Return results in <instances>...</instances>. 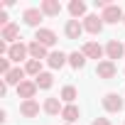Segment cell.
<instances>
[{
  "label": "cell",
  "instance_id": "obj_1",
  "mask_svg": "<svg viewBox=\"0 0 125 125\" xmlns=\"http://www.w3.org/2000/svg\"><path fill=\"white\" fill-rule=\"evenodd\" d=\"M103 108H105L108 113H118V110H123V98H120L118 93H108V96L103 98Z\"/></svg>",
  "mask_w": 125,
  "mask_h": 125
},
{
  "label": "cell",
  "instance_id": "obj_2",
  "mask_svg": "<svg viewBox=\"0 0 125 125\" xmlns=\"http://www.w3.org/2000/svg\"><path fill=\"white\" fill-rule=\"evenodd\" d=\"M125 15H123V10L118 8V5H108L105 10H103V15H101V20L103 22H118V20H123Z\"/></svg>",
  "mask_w": 125,
  "mask_h": 125
},
{
  "label": "cell",
  "instance_id": "obj_3",
  "mask_svg": "<svg viewBox=\"0 0 125 125\" xmlns=\"http://www.w3.org/2000/svg\"><path fill=\"white\" fill-rule=\"evenodd\" d=\"M83 30L91 32V34H98V32L103 30V20H101L98 15H88V17L83 20Z\"/></svg>",
  "mask_w": 125,
  "mask_h": 125
},
{
  "label": "cell",
  "instance_id": "obj_4",
  "mask_svg": "<svg viewBox=\"0 0 125 125\" xmlns=\"http://www.w3.org/2000/svg\"><path fill=\"white\" fill-rule=\"evenodd\" d=\"M34 42H39V44H44V47H52V44H56V34H54L52 30H37Z\"/></svg>",
  "mask_w": 125,
  "mask_h": 125
},
{
  "label": "cell",
  "instance_id": "obj_5",
  "mask_svg": "<svg viewBox=\"0 0 125 125\" xmlns=\"http://www.w3.org/2000/svg\"><path fill=\"white\" fill-rule=\"evenodd\" d=\"M27 52H30V47H25L22 42H17V44H12V47H10L8 59H12V61H22V59L27 56Z\"/></svg>",
  "mask_w": 125,
  "mask_h": 125
},
{
  "label": "cell",
  "instance_id": "obj_6",
  "mask_svg": "<svg viewBox=\"0 0 125 125\" xmlns=\"http://www.w3.org/2000/svg\"><path fill=\"white\" fill-rule=\"evenodd\" d=\"M123 44L118 42V39H110L108 42V47H105V54H108V61H113V59H120L123 56Z\"/></svg>",
  "mask_w": 125,
  "mask_h": 125
},
{
  "label": "cell",
  "instance_id": "obj_7",
  "mask_svg": "<svg viewBox=\"0 0 125 125\" xmlns=\"http://www.w3.org/2000/svg\"><path fill=\"white\" fill-rule=\"evenodd\" d=\"M34 91H37V83H34V81H22V83L17 86V96H22L25 101H32Z\"/></svg>",
  "mask_w": 125,
  "mask_h": 125
},
{
  "label": "cell",
  "instance_id": "obj_8",
  "mask_svg": "<svg viewBox=\"0 0 125 125\" xmlns=\"http://www.w3.org/2000/svg\"><path fill=\"white\" fill-rule=\"evenodd\" d=\"M96 74L101 79H113L115 76V64H113V61H101V64L96 66Z\"/></svg>",
  "mask_w": 125,
  "mask_h": 125
},
{
  "label": "cell",
  "instance_id": "obj_9",
  "mask_svg": "<svg viewBox=\"0 0 125 125\" xmlns=\"http://www.w3.org/2000/svg\"><path fill=\"white\" fill-rule=\"evenodd\" d=\"M83 56H88V59H101V56H103V47L96 44V42H86V44H83Z\"/></svg>",
  "mask_w": 125,
  "mask_h": 125
},
{
  "label": "cell",
  "instance_id": "obj_10",
  "mask_svg": "<svg viewBox=\"0 0 125 125\" xmlns=\"http://www.w3.org/2000/svg\"><path fill=\"white\" fill-rule=\"evenodd\" d=\"M42 12L49 15V17H56L61 12V5H59V0H44L42 3Z\"/></svg>",
  "mask_w": 125,
  "mask_h": 125
},
{
  "label": "cell",
  "instance_id": "obj_11",
  "mask_svg": "<svg viewBox=\"0 0 125 125\" xmlns=\"http://www.w3.org/2000/svg\"><path fill=\"white\" fill-rule=\"evenodd\" d=\"M47 61H49L52 69H61V66L66 64V54H64V52H52V54L47 56Z\"/></svg>",
  "mask_w": 125,
  "mask_h": 125
},
{
  "label": "cell",
  "instance_id": "obj_12",
  "mask_svg": "<svg viewBox=\"0 0 125 125\" xmlns=\"http://www.w3.org/2000/svg\"><path fill=\"white\" fill-rule=\"evenodd\" d=\"M83 32V25H79V20H69L66 22V37L69 39H79Z\"/></svg>",
  "mask_w": 125,
  "mask_h": 125
},
{
  "label": "cell",
  "instance_id": "obj_13",
  "mask_svg": "<svg viewBox=\"0 0 125 125\" xmlns=\"http://www.w3.org/2000/svg\"><path fill=\"white\" fill-rule=\"evenodd\" d=\"M20 113L22 115H27V118H34L37 113H39V103L32 98V101H25L22 105H20Z\"/></svg>",
  "mask_w": 125,
  "mask_h": 125
},
{
  "label": "cell",
  "instance_id": "obj_14",
  "mask_svg": "<svg viewBox=\"0 0 125 125\" xmlns=\"http://www.w3.org/2000/svg\"><path fill=\"white\" fill-rule=\"evenodd\" d=\"M42 15H44V12H42V10H34V8H32V10H25V22L32 25V27H37V25L42 22Z\"/></svg>",
  "mask_w": 125,
  "mask_h": 125
},
{
  "label": "cell",
  "instance_id": "obj_15",
  "mask_svg": "<svg viewBox=\"0 0 125 125\" xmlns=\"http://www.w3.org/2000/svg\"><path fill=\"white\" fill-rule=\"evenodd\" d=\"M25 74H27L25 69H12V71L5 76V83H15V86H20L22 79H25Z\"/></svg>",
  "mask_w": 125,
  "mask_h": 125
},
{
  "label": "cell",
  "instance_id": "obj_16",
  "mask_svg": "<svg viewBox=\"0 0 125 125\" xmlns=\"http://www.w3.org/2000/svg\"><path fill=\"white\" fill-rule=\"evenodd\" d=\"M30 54H32V59H37V61H39V59H44V56H47V47H44V44H39V42H32V44H30Z\"/></svg>",
  "mask_w": 125,
  "mask_h": 125
},
{
  "label": "cell",
  "instance_id": "obj_17",
  "mask_svg": "<svg viewBox=\"0 0 125 125\" xmlns=\"http://www.w3.org/2000/svg\"><path fill=\"white\" fill-rule=\"evenodd\" d=\"M69 64H71L74 69H83V66H86V56H83V52H74V54H69Z\"/></svg>",
  "mask_w": 125,
  "mask_h": 125
},
{
  "label": "cell",
  "instance_id": "obj_18",
  "mask_svg": "<svg viewBox=\"0 0 125 125\" xmlns=\"http://www.w3.org/2000/svg\"><path fill=\"white\" fill-rule=\"evenodd\" d=\"M44 110H47L49 115H56V113H61L64 108L59 105V98H47V101H44Z\"/></svg>",
  "mask_w": 125,
  "mask_h": 125
},
{
  "label": "cell",
  "instance_id": "obj_19",
  "mask_svg": "<svg viewBox=\"0 0 125 125\" xmlns=\"http://www.w3.org/2000/svg\"><path fill=\"white\" fill-rule=\"evenodd\" d=\"M61 118H64L66 123H74V120H79V108H76V105H66L64 110H61Z\"/></svg>",
  "mask_w": 125,
  "mask_h": 125
},
{
  "label": "cell",
  "instance_id": "obj_20",
  "mask_svg": "<svg viewBox=\"0 0 125 125\" xmlns=\"http://www.w3.org/2000/svg\"><path fill=\"white\" fill-rule=\"evenodd\" d=\"M69 12H71V17H81V15L86 12V5L81 3V0H71V5H69Z\"/></svg>",
  "mask_w": 125,
  "mask_h": 125
},
{
  "label": "cell",
  "instance_id": "obj_21",
  "mask_svg": "<svg viewBox=\"0 0 125 125\" xmlns=\"http://www.w3.org/2000/svg\"><path fill=\"white\" fill-rule=\"evenodd\" d=\"M34 83H37V88H52V83H54V79H52V74H39Z\"/></svg>",
  "mask_w": 125,
  "mask_h": 125
},
{
  "label": "cell",
  "instance_id": "obj_22",
  "mask_svg": "<svg viewBox=\"0 0 125 125\" xmlns=\"http://www.w3.org/2000/svg\"><path fill=\"white\" fill-rule=\"evenodd\" d=\"M17 34H20V27H17V25L3 27V39H17Z\"/></svg>",
  "mask_w": 125,
  "mask_h": 125
},
{
  "label": "cell",
  "instance_id": "obj_23",
  "mask_svg": "<svg viewBox=\"0 0 125 125\" xmlns=\"http://www.w3.org/2000/svg\"><path fill=\"white\" fill-rule=\"evenodd\" d=\"M39 69H42V66H39V61H37V59H30V61H27V66H25V71L32 74V76H39V74H42Z\"/></svg>",
  "mask_w": 125,
  "mask_h": 125
},
{
  "label": "cell",
  "instance_id": "obj_24",
  "mask_svg": "<svg viewBox=\"0 0 125 125\" xmlns=\"http://www.w3.org/2000/svg\"><path fill=\"white\" fill-rule=\"evenodd\" d=\"M61 98H64L66 103H71V101L76 98V88H74V86H66L64 91H61Z\"/></svg>",
  "mask_w": 125,
  "mask_h": 125
},
{
  "label": "cell",
  "instance_id": "obj_25",
  "mask_svg": "<svg viewBox=\"0 0 125 125\" xmlns=\"http://www.w3.org/2000/svg\"><path fill=\"white\" fill-rule=\"evenodd\" d=\"M0 71H3L5 76L12 71V69H10V59H0Z\"/></svg>",
  "mask_w": 125,
  "mask_h": 125
},
{
  "label": "cell",
  "instance_id": "obj_26",
  "mask_svg": "<svg viewBox=\"0 0 125 125\" xmlns=\"http://www.w3.org/2000/svg\"><path fill=\"white\" fill-rule=\"evenodd\" d=\"M93 125H110V123H108L105 118H96V120H93Z\"/></svg>",
  "mask_w": 125,
  "mask_h": 125
},
{
  "label": "cell",
  "instance_id": "obj_27",
  "mask_svg": "<svg viewBox=\"0 0 125 125\" xmlns=\"http://www.w3.org/2000/svg\"><path fill=\"white\" fill-rule=\"evenodd\" d=\"M0 25H5V27H8V15H5V12H0Z\"/></svg>",
  "mask_w": 125,
  "mask_h": 125
},
{
  "label": "cell",
  "instance_id": "obj_28",
  "mask_svg": "<svg viewBox=\"0 0 125 125\" xmlns=\"http://www.w3.org/2000/svg\"><path fill=\"white\" fill-rule=\"evenodd\" d=\"M123 22H125V20H123Z\"/></svg>",
  "mask_w": 125,
  "mask_h": 125
}]
</instances>
